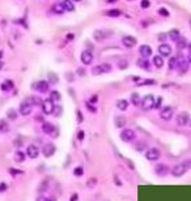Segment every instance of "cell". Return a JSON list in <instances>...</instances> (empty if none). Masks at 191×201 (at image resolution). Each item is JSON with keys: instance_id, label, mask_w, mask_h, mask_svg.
Listing matches in <instances>:
<instances>
[{"instance_id": "6da1fadb", "label": "cell", "mask_w": 191, "mask_h": 201, "mask_svg": "<svg viewBox=\"0 0 191 201\" xmlns=\"http://www.w3.org/2000/svg\"><path fill=\"white\" fill-rule=\"evenodd\" d=\"M190 167H191V161H185V162H182V163H178L172 169V175L175 176V178H179L182 175H185V172L187 171Z\"/></svg>"}, {"instance_id": "7a4b0ae2", "label": "cell", "mask_w": 191, "mask_h": 201, "mask_svg": "<svg viewBox=\"0 0 191 201\" xmlns=\"http://www.w3.org/2000/svg\"><path fill=\"white\" fill-rule=\"evenodd\" d=\"M153 107H155V97L152 94L145 95V97L141 99V108L144 111H149Z\"/></svg>"}, {"instance_id": "3957f363", "label": "cell", "mask_w": 191, "mask_h": 201, "mask_svg": "<svg viewBox=\"0 0 191 201\" xmlns=\"http://www.w3.org/2000/svg\"><path fill=\"white\" fill-rule=\"evenodd\" d=\"M32 108H33V104H32V102H30V99L28 98V99H25V101L21 102V104H20V114H21V115H24V116H26V115H29V114L32 112Z\"/></svg>"}, {"instance_id": "277c9868", "label": "cell", "mask_w": 191, "mask_h": 201, "mask_svg": "<svg viewBox=\"0 0 191 201\" xmlns=\"http://www.w3.org/2000/svg\"><path fill=\"white\" fill-rule=\"evenodd\" d=\"M110 71H111V65L103 63V64L96 65V67L92 69V73H93L94 76H97V75H102V73H107V72H110Z\"/></svg>"}, {"instance_id": "5b68a950", "label": "cell", "mask_w": 191, "mask_h": 201, "mask_svg": "<svg viewBox=\"0 0 191 201\" xmlns=\"http://www.w3.org/2000/svg\"><path fill=\"white\" fill-rule=\"evenodd\" d=\"M54 110H55V106H54V102L51 99H45L42 102V111H43V114H46V115H51V114H54Z\"/></svg>"}, {"instance_id": "8992f818", "label": "cell", "mask_w": 191, "mask_h": 201, "mask_svg": "<svg viewBox=\"0 0 191 201\" xmlns=\"http://www.w3.org/2000/svg\"><path fill=\"white\" fill-rule=\"evenodd\" d=\"M120 138H122L124 142H132L134 140H135V132L130 128H126L120 132Z\"/></svg>"}, {"instance_id": "52a82bcc", "label": "cell", "mask_w": 191, "mask_h": 201, "mask_svg": "<svg viewBox=\"0 0 191 201\" xmlns=\"http://www.w3.org/2000/svg\"><path fill=\"white\" fill-rule=\"evenodd\" d=\"M145 158L148 161H157L160 158V150L157 148H151L145 152Z\"/></svg>"}, {"instance_id": "ba28073f", "label": "cell", "mask_w": 191, "mask_h": 201, "mask_svg": "<svg viewBox=\"0 0 191 201\" xmlns=\"http://www.w3.org/2000/svg\"><path fill=\"white\" fill-rule=\"evenodd\" d=\"M173 114H174V111H173V108L172 107H164L161 108V112H160V116H161V119L165 120V121H168V120H172V118H173Z\"/></svg>"}, {"instance_id": "9c48e42d", "label": "cell", "mask_w": 191, "mask_h": 201, "mask_svg": "<svg viewBox=\"0 0 191 201\" xmlns=\"http://www.w3.org/2000/svg\"><path fill=\"white\" fill-rule=\"evenodd\" d=\"M26 155L29 157V158H32V159L37 158V157L40 155V149H38L36 145H29L26 148Z\"/></svg>"}, {"instance_id": "30bf717a", "label": "cell", "mask_w": 191, "mask_h": 201, "mask_svg": "<svg viewBox=\"0 0 191 201\" xmlns=\"http://www.w3.org/2000/svg\"><path fill=\"white\" fill-rule=\"evenodd\" d=\"M110 34H111V32H109V30H96L94 32V39L101 42V41H103V39H106Z\"/></svg>"}, {"instance_id": "8fae6325", "label": "cell", "mask_w": 191, "mask_h": 201, "mask_svg": "<svg viewBox=\"0 0 191 201\" xmlns=\"http://www.w3.org/2000/svg\"><path fill=\"white\" fill-rule=\"evenodd\" d=\"M80 58H81V62L84 63V64H86V65H89L90 63L93 62V54H92L90 51H88V50L82 51Z\"/></svg>"}, {"instance_id": "7c38bea8", "label": "cell", "mask_w": 191, "mask_h": 201, "mask_svg": "<svg viewBox=\"0 0 191 201\" xmlns=\"http://www.w3.org/2000/svg\"><path fill=\"white\" fill-rule=\"evenodd\" d=\"M189 120H190V116H189V114L187 112H181V114H178L177 115V124L178 125H186L189 123Z\"/></svg>"}, {"instance_id": "4fadbf2b", "label": "cell", "mask_w": 191, "mask_h": 201, "mask_svg": "<svg viewBox=\"0 0 191 201\" xmlns=\"http://www.w3.org/2000/svg\"><path fill=\"white\" fill-rule=\"evenodd\" d=\"M122 43L124 45V47H128V49H131V47H134L136 45V38L132 37V36H126L123 37L122 39Z\"/></svg>"}, {"instance_id": "5bb4252c", "label": "cell", "mask_w": 191, "mask_h": 201, "mask_svg": "<svg viewBox=\"0 0 191 201\" xmlns=\"http://www.w3.org/2000/svg\"><path fill=\"white\" fill-rule=\"evenodd\" d=\"M42 153H43V155H45V157H51V155H54V153H55V146L53 145V144H46V145L42 148Z\"/></svg>"}, {"instance_id": "9a60e30c", "label": "cell", "mask_w": 191, "mask_h": 201, "mask_svg": "<svg viewBox=\"0 0 191 201\" xmlns=\"http://www.w3.org/2000/svg\"><path fill=\"white\" fill-rule=\"evenodd\" d=\"M158 52L161 54V56H169L172 54V47L169 45H166V43H162V45L158 47Z\"/></svg>"}, {"instance_id": "2e32d148", "label": "cell", "mask_w": 191, "mask_h": 201, "mask_svg": "<svg viewBox=\"0 0 191 201\" xmlns=\"http://www.w3.org/2000/svg\"><path fill=\"white\" fill-rule=\"evenodd\" d=\"M34 86H36V89L40 91V93H46V91L49 90V82L47 81H38Z\"/></svg>"}, {"instance_id": "e0dca14e", "label": "cell", "mask_w": 191, "mask_h": 201, "mask_svg": "<svg viewBox=\"0 0 191 201\" xmlns=\"http://www.w3.org/2000/svg\"><path fill=\"white\" fill-rule=\"evenodd\" d=\"M155 171L158 174V175H161V176H165L166 174L169 172V169L166 167L165 165H162V163H160V165H157L156 166V169H155Z\"/></svg>"}, {"instance_id": "ac0fdd59", "label": "cell", "mask_w": 191, "mask_h": 201, "mask_svg": "<svg viewBox=\"0 0 191 201\" xmlns=\"http://www.w3.org/2000/svg\"><path fill=\"white\" fill-rule=\"evenodd\" d=\"M139 51H140V54L144 56V58H148V56L152 55V49L148 46V45H143L140 46V49H139Z\"/></svg>"}, {"instance_id": "d6986e66", "label": "cell", "mask_w": 191, "mask_h": 201, "mask_svg": "<svg viewBox=\"0 0 191 201\" xmlns=\"http://www.w3.org/2000/svg\"><path fill=\"white\" fill-rule=\"evenodd\" d=\"M42 131H43V132H45L46 135H53V131H55V128H54V125L50 124V123H43Z\"/></svg>"}, {"instance_id": "ffe728a7", "label": "cell", "mask_w": 191, "mask_h": 201, "mask_svg": "<svg viewBox=\"0 0 191 201\" xmlns=\"http://www.w3.org/2000/svg\"><path fill=\"white\" fill-rule=\"evenodd\" d=\"M62 4L64 7V11H67V12H72L73 9H75V5H73V3L71 2V0H64Z\"/></svg>"}, {"instance_id": "44dd1931", "label": "cell", "mask_w": 191, "mask_h": 201, "mask_svg": "<svg viewBox=\"0 0 191 201\" xmlns=\"http://www.w3.org/2000/svg\"><path fill=\"white\" fill-rule=\"evenodd\" d=\"M15 161H16V162H19V163L24 162V161H25V153L21 152V150H17L15 153Z\"/></svg>"}, {"instance_id": "7402d4cb", "label": "cell", "mask_w": 191, "mask_h": 201, "mask_svg": "<svg viewBox=\"0 0 191 201\" xmlns=\"http://www.w3.org/2000/svg\"><path fill=\"white\" fill-rule=\"evenodd\" d=\"M116 106H118V108L120 111H126L128 107V102L126 99H119L118 102H116Z\"/></svg>"}, {"instance_id": "603a6c76", "label": "cell", "mask_w": 191, "mask_h": 201, "mask_svg": "<svg viewBox=\"0 0 191 201\" xmlns=\"http://www.w3.org/2000/svg\"><path fill=\"white\" fill-rule=\"evenodd\" d=\"M177 64H178V67H179V71H181L182 73H185L186 71H187L189 64H187V62H186L185 59H182V60H179V62H177Z\"/></svg>"}, {"instance_id": "cb8c5ba5", "label": "cell", "mask_w": 191, "mask_h": 201, "mask_svg": "<svg viewBox=\"0 0 191 201\" xmlns=\"http://www.w3.org/2000/svg\"><path fill=\"white\" fill-rule=\"evenodd\" d=\"M0 132L2 133H7L9 132V125L5 120H0Z\"/></svg>"}, {"instance_id": "d4e9b609", "label": "cell", "mask_w": 191, "mask_h": 201, "mask_svg": "<svg viewBox=\"0 0 191 201\" xmlns=\"http://www.w3.org/2000/svg\"><path fill=\"white\" fill-rule=\"evenodd\" d=\"M153 64H155L157 68H161L162 65H164V59L161 58V56H158V55L155 56V58H153Z\"/></svg>"}, {"instance_id": "484cf974", "label": "cell", "mask_w": 191, "mask_h": 201, "mask_svg": "<svg viewBox=\"0 0 191 201\" xmlns=\"http://www.w3.org/2000/svg\"><path fill=\"white\" fill-rule=\"evenodd\" d=\"M137 65H139L140 68L145 69V71H148V69H149V64H148V62H147L145 59H139V60H137Z\"/></svg>"}, {"instance_id": "4316f807", "label": "cell", "mask_w": 191, "mask_h": 201, "mask_svg": "<svg viewBox=\"0 0 191 201\" xmlns=\"http://www.w3.org/2000/svg\"><path fill=\"white\" fill-rule=\"evenodd\" d=\"M60 98H62V95H60L59 91L53 90V91L50 93V99L53 101V102H55V101H60Z\"/></svg>"}, {"instance_id": "83f0119b", "label": "cell", "mask_w": 191, "mask_h": 201, "mask_svg": "<svg viewBox=\"0 0 191 201\" xmlns=\"http://www.w3.org/2000/svg\"><path fill=\"white\" fill-rule=\"evenodd\" d=\"M53 11H54L55 13H58V15H62V13L64 12V7H63V4H54Z\"/></svg>"}, {"instance_id": "f1b7e54d", "label": "cell", "mask_w": 191, "mask_h": 201, "mask_svg": "<svg viewBox=\"0 0 191 201\" xmlns=\"http://www.w3.org/2000/svg\"><path fill=\"white\" fill-rule=\"evenodd\" d=\"M106 15L109 17H119L120 15H122V12H120L119 9H110L106 12Z\"/></svg>"}, {"instance_id": "f546056e", "label": "cell", "mask_w": 191, "mask_h": 201, "mask_svg": "<svg viewBox=\"0 0 191 201\" xmlns=\"http://www.w3.org/2000/svg\"><path fill=\"white\" fill-rule=\"evenodd\" d=\"M126 124V120H124V118H115V125L116 127H119V128H122V127Z\"/></svg>"}, {"instance_id": "4dcf8cb0", "label": "cell", "mask_w": 191, "mask_h": 201, "mask_svg": "<svg viewBox=\"0 0 191 201\" xmlns=\"http://www.w3.org/2000/svg\"><path fill=\"white\" fill-rule=\"evenodd\" d=\"M177 46H178V49H185L186 47V39L179 37V39L177 41Z\"/></svg>"}, {"instance_id": "1f68e13d", "label": "cell", "mask_w": 191, "mask_h": 201, "mask_svg": "<svg viewBox=\"0 0 191 201\" xmlns=\"http://www.w3.org/2000/svg\"><path fill=\"white\" fill-rule=\"evenodd\" d=\"M7 116H8V118H9V119H11V120H15V119H16V118H17V112H16V111L13 110V108H11V110H9V111H8V112H7Z\"/></svg>"}, {"instance_id": "d6a6232c", "label": "cell", "mask_w": 191, "mask_h": 201, "mask_svg": "<svg viewBox=\"0 0 191 201\" xmlns=\"http://www.w3.org/2000/svg\"><path fill=\"white\" fill-rule=\"evenodd\" d=\"M177 58H170V60H169V68L170 69H174L177 68Z\"/></svg>"}, {"instance_id": "836d02e7", "label": "cell", "mask_w": 191, "mask_h": 201, "mask_svg": "<svg viewBox=\"0 0 191 201\" xmlns=\"http://www.w3.org/2000/svg\"><path fill=\"white\" fill-rule=\"evenodd\" d=\"M145 144L144 142H137L136 145H135V149L137 150V152H144L145 150Z\"/></svg>"}, {"instance_id": "e575fe53", "label": "cell", "mask_w": 191, "mask_h": 201, "mask_svg": "<svg viewBox=\"0 0 191 201\" xmlns=\"http://www.w3.org/2000/svg\"><path fill=\"white\" fill-rule=\"evenodd\" d=\"M179 37H181V36H179V33H178L177 30H173V32H170V38L173 39V41L177 42L178 39H179Z\"/></svg>"}, {"instance_id": "d590c367", "label": "cell", "mask_w": 191, "mask_h": 201, "mask_svg": "<svg viewBox=\"0 0 191 201\" xmlns=\"http://www.w3.org/2000/svg\"><path fill=\"white\" fill-rule=\"evenodd\" d=\"M11 88H12V82H11V81H5V82H4V84L2 85V89H3L4 91H8Z\"/></svg>"}, {"instance_id": "8d00e7d4", "label": "cell", "mask_w": 191, "mask_h": 201, "mask_svg": "<svg viewBox=\"0 0 191 201\" xmlns=\"http://www.w3.org/2000/svg\"><path fill=\"white\" fill-rule=\"evenodd\" d=\"M131 98H132V99H131V102H132L134 104H139V103H140V101H139V99H140V97H139V94L134 93Z\"/></svg>"}, {"instance_id": "74e56055", "label": "cell", "mask_w": 191, "mask_h": 201, "mask_svg": "<svg viewBox=\"0 0 191 201\" xmlns=\"http://www.w3.org/2000/svg\"><path fill=\"white\" fill-rule=\"evenodd\" d=\"M73 174H75L76 176H81L82 174H84V169H82V167H76L75 170H73Z\"/></svg>"}, {"instance_id": "f35d334b", "label": "cell", "mask_w": 191, "mask_h": 201, "mask_svg": "<svg viewBox=\"0 0 191 201\" xmlns=\"http://www.w3.org/2000/svg\"><path fill=\"white\" fill-rule=\"evenodd\" d=\"M162 103V98L158 97V98H155V107H160Z\"/></svg>"}, {"instance_id": "ab89813d", "label": "cell", "mask_w": 191, "mask_h": 201, "mask_svg": "<svg viewBox=\"0 0 191 201\" xmlns=\"http://www.w3.org/2000/svg\"><path fill=\"white\" fill-rule=\"evenodd\" d=\"M47 188H49V183H47V182H43L42 186L40 187V192H43V191L47 189Z\"/></svg>"}, {"instance_id": "60d3db41", "label": "cell", "mask_w": 191, "mask_h": 201, "mask_svg": "<svg viewBox=\"0 0 191 201\" xmlns=\"http://www.w3.org/2000/svg\"><path fill=\"white\" fill-rule=\"evenodd\" d=\"M158 13H160V15H162L164 17H168V16H169V12L165 9V8H161V9L158 11Z\"/></svg>"}, {"instance_id": "b9f144b4", "label": "cell", "mask_w": 191, "mask_h": 201, "mask_svg": "<svg viewBox=\"0 0 191 201\" xmlns=\"http://www.w3.org/2000/svg\"><path fill=\"white\" fill-rule=\"evenodd\" d=\"M149 5H151L149 0H141V7H143V8H148Z\"/></svg>"}, {"instance_id": "7bdbcfd3", "label": "cell", "mask_w": 191, "mask_h": 201, "mask_svg": "<svg viewBox=\"0 0 191 201\" xmlns=\"http://www.w3.org/2000/svg\"><path fill=\"white\" fill-rule=\"evenodd\" d=\"M9 172L12 175H19V174H23V171H20V170H15V169H9Z\"/></svg>"}, {"instance_id": "ee69618b", "label": "cell", "mask_w": 191, "mask_h": 201, "mask_svg": "<svg viewBox=\"0 0 191 201\" xmlns=\"http://www.w3.org/2000/svg\"><path fill=\"white\" fill-rule=\"evenodd\" d=\"M37 201H55V200H51V199H47L45 196H40V197L37 199Z\"/></svg>"}, {"instance_id": "f6af8a7d", "label": "cell", "mask_w": 191, "mask_h": 201, "mask_svg": "<svg viewBox=\"0 0 191 201\" xmlns=\"http://www.w3.org/2000/svg\"><path fill=\"white\" fill-rule=\"evenodd\" d=\"M97 101H98V97H97V95H93V97L90 98L89 103H96V102H97Z\"/></svg>"}, {"instance_id": "bcb514c9", "label": "cell", "mask_w": 191, "mask_h": 201, "mask_svg": "<svg viewBox=\"0 0 191 201\" xmlns=\"http://www.w3.org/2000/svg\"><path fill=\"white\" fill-rule=\"evenodd\" d=\"M118 65H119V68H122V69H124L126 67H127V63H126V62H124V60H123V62H122V63H118Z\"/></svg>"}, {"instance_id": "7dc6e473", "label": "cell", "mask_w": 191, "mask_h": 201, "mask_svg": "<svg viewBox=\"0 0 191 201\" xmlns=\"http://www.w3.org/2000/svg\"><path fill=\"white\" fill-rule=\"evenodd\" d=\"M5 189H7V186H5V183H2V186H0V192L5 191Z\"/></svg>"}, {"instance_id": "c3c4849f", "label": "cell", "mask_w": 191, "mask_h": 201, "mask_svg": "<svg viewBox=\"0 0 191 201\" xmlns=\"http://www.w3.org/2000/svg\"><path fill=\"white\" fill-rule=\"evenodd\" d=\"M76 200H79V196H77V193H73L71 197V201H76Z\"/></svg>"}, {"instance_id": "681fc988", "label": "cell", "mask_w": 191, "mask_h": 201, "mask_svg": "<svg viewBox=\"0 0 191 201\" xmlns=\"http://www.w3.org/2000/svg\"><path fill=\"white\" fill-rule=\"evenodd\" d=\"M82 138H84V132H82V131H79V140L81 141Z\"/></svg>"}, {"instance_id": "f907efd6", "label": "cell", "mask_w": 191, "mask_h": 201, "mask_svg": "<svg viewBox=\"0 0 191 201\" xmlns=\"http://www.w3.org/2000/svg\"><path fill=\"white\" fill-rule=\"evenodd\" d=\"M86 106H88V107L90 108V111H92V112H96V107H93V106H90V103H86Z\"/></svg>"}, {"instance_id": "816d5d0a", "label": "cell", "mask_w": 191, "mask_h": 201, "mask_svg": "<svg viewBox=\"0 0 191 201\" xmlns=\"http://www.w3.org/2000/svg\"><path fill=\"white\" fill-rule=\"evenodd\" d=\"M94 182H96V179H92V180H89V187H94Z\"/></svg>"}, {"instance_id": "f5cc1de1", "label": "cell", "mask_w": 191, "mask_h": 201, "mask_svg": "<svg viewBox=\"0 0 191 201\" xmlns=\"http://www.w3.org/2000/svg\"><path fill=\"white\" fill-rule=\"evenodd\" d=\"M77 115H79V121H80V123H81V121H82V116H81V112H80V111H77Z\"/></svg>"}, {"instance_id": "db71d44e", "label": "cell", "mask_w": 191, "mask_h": 201, "mask_svg": "<svg viewBox=\"0 0 191 201\" xmlns=\"http://www.w3.org/2000/svg\"><path fill=\"white\" fill-rule=\"evenodd\" d=\"M115 182H116L115 183L116 186H122V183H120V180H118V178H116V176H115Z\"/></svg>"}, {"instance_id": "11a10c76", "label": "cell", "mask_w": 191, "mask_h": 201, "mask_svg": "<svg viewBox=\"0 0 191 201\" xmlns=\"http://www.w3.org/2000/svg\"><path fill=\"white\" fill-rule=\"evenodd\" d=\"M67 37H68V39H72V38H73V34H68Z\"/></svg>"}, {"instance_id": "9f6ffc18", "label": "cell", "mask_w": 191, "mask_h": 201, "mask_svg": "<svg viewBox=\"0 0 191 201\" xmlns=\"http://www.w3.org/2000/svg\"><path fill=\"white\" fill-rule=\"evenodd\" d=\"M189 62L191 63V50H190V54H189Z\"/></svg>"}, {"instance_id": "6f0895ef", "label": "cell", "mask_w": 191, "mask_h": 201, "mask_svg": "<svg viewBox=\"0 0 191 201\" xmlns=\"http://www.w3.org/2000/svg\"><path fill=\"white\" fill-rule=\"evenodd\" d=\"M2 56H3V52H2V51H0V59H2Z\"/></svg>"}, {"instance_id": "680465c9", "label": "cell", "mask_w": 191, "mask_h": 201, "mask_svg": "<svg viewBox=\"0 0 191 201\" xmlns=\"http://www.w3.org/2000/svg\"><path fill=\"white\" fill-rule=\"evenodd\" d=\"M107 2H115V0H107Z\"/></svg>"}, {"instance_id": "91938a15", "label": "cell", "mask_w": 191, "mask_h": 201, "mask_svg": "<svg viewBox=\"0 0 191 201\" xmlns=\"http://www.w3.org/2000/svg\"><path fill=\"white\" fill-rule=\"evenodd\" d=\"M73 2H80V0H73Z\"/></svg>"}, {"instance_id": "94428289", "label": "cell", "mask_w": 191, "mask_h": 201, "mask_svg": "<svg viewBox=\"0 0 191 201\" xmlns=\"http://www.w3.org/2000/svg\"><path fill=\"white\" fill-rule=\"evenodd\" d=\"M190 49H191V45H190Z\"/></svg>"}, {"instance_id": "6125c7cd", "label": "cell", "mask_w": 191, "mask_h": 201, "mask_svg": "<svg viewBox=\"0 0 191 201\" xmlns=\"http://www.w3.org/2000/svg\"><path fill=\"white\" fill-rule=\"evenodd\" d=\"M190 124H191V121H190Z\"/></svg>"}]
</instances>
